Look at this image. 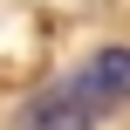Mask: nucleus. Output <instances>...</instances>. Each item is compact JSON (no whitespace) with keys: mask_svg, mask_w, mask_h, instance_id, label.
Returning a JSON list of instances; mask_svg holds the SVG:
<instances>
[{"mask_svg":"<svg viewBox=\"0 0 130 130\" xmlns=\"http://www.w3.org/2000/svg\"><path fill=\"white\" fill-rule=\"evenodd\" d=\"M82 75L96 82V96H103L110 110H130V48H96V55L82 62Z\"/></svg>","mask_w":130,"mask_h":130,"instance_id":"nucleus-2","label":"nucleus"},{"mask_svg":"<svg viewBox=\"0 0 130 130\" xmlns=\"http://www.w3.org/2000/svg\"><path fill=\"white\" fill-rule=\"evenodd\" d=\"M103 117H117L103 96H96V82L75 69V75H62V82H48L41 96H27L21 110H14V130H96Z\"/></svg>","mask_w":130,"mask_h":130,"instance_id":"nucleus-1","label":"nucleus"}]
</instances>
